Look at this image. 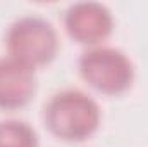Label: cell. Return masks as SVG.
Listing matches in <instances>:
<instances>
[{
    "instance_id": "obj_6",
    "label": "cell",
    "mask_w": 148,
    "mask_h": 147,
    "mask_svg": "<svg viewBox=\"0 0 148 147\" xmlns=\"http://www.w3.org/2000/svg\"><path fill=\"white\" fill-rule=\"evenodd\" d=\"M0 147H38L35 130L21 119L0 121Z\"/></svg>"
},
{
    "instance_id": "obj_3",
    "label": "cell",
    "mask_w": 148,
    "mask_h": 147,
    "mask_svg": "<svg viewBox=\"0 0 148 147\" xmlns=\"http://www.w3.org/2000/svg\"><path fill=\"white\" fill-rule=\"evenodd\" d=\"M79 73L91 88L105 95L126 92L134 80V68L129 57L119 49L102 45L83 52Z\"/></svg>"
},
{
    "instance_id": "obj_5",
    "label": "cell",
    "mask_w": 148,
    "mask_h": 147,
    "mask_svg": "<svg viewBox=\"0 0 148 147\" xmlns=\"http://www.w3.org/2000/svg\"><path fill=\"white\" fill-rule=\"evenodd\" d=\"M36 90L35 69L5 55L0 57V109L26 106Z\"/></svg>"
},
{
    "instance_id": "obj_4",
    "label": "cell",
    "mask_w": 148,
    "mask_h": 147,
    "mask_svg": "<svg viewBox=\"0 0 148 147\" xmlns=\"http://www.w3.org/2000/svg\"><path fill=\"white\" fill-rule=\"evenodd\" d=\"M64 26L77 43L97 47L112 33L114 19L110 10L98 2H77L67 9Z\"/></svg>"
},
{
    "instance_id": "obj_2",
    "label": "cell",
    "mask_w": 148,
    "mask_h": 147,
    "mask_svg": "<svg viewBox=\"0 0 148 147\" xmlns=\"http://www.w3.org/2000/svg\"><path fill=\"white\" fill-rule=\"evenodd\" d=\"M5 47L9 57L21 64L36 69L48 64L59 49L55 28L43 17L24 16L14 21L5 35Z\"/></svg>"
},
{
    "instance_id": "obj_1",
    "label": "cell",
    "mask_w": 148,
    "mask_h": 147,
    "mask_svg": "<svg viewBox=\"0 0 148 147\" xmlns=\"http://www.w3.org/2000/svg\"><path fill=\"white\" fill-rule=\"evenodd\" d=\"M45 125L57 139L79 142L97 132L100 107L81 90H62L45 106Z\"/></svg>"
}]
</instances>
